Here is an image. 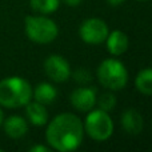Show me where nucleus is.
Wrapping results in <instances>:
<instances>
[{
  "label": "nucleus",
  "instance_id": "f257e3e1",
  "mask_svg": "<svg viewBox=\"0 0 152 152\" xmlns=\"http://www.w3.org/2000/svg\"><path fill=\"white\" fill-rule=\"evenodd\" d=\"M84 127L74 113L64 112L50 121L45 131V139L51 148L60 152L74 151L83 142Z\"/></svg>",
  "mask_w": 152,
  "mask_h": 152
},
{
  "label": "nucleus",
  "instance_id": "f03ea898",
  "mask_svg": "<svg viewBox=\"0 0 152 152\" xmlns=\"http://www.w3.org/2000/svg\"><path fill=\"white\" fill-rule=\"evenodd\" d=\"M32 99V87L20 76L0 80V105L5 108L24 107Z\"/></svg>",
  "mask_w": 152,
  "mask_h": 152
},
{
  "label": "nucleus",
  "instance_id": "7ed1b4c3",
  "mask_svg": "<svg viewBox=\"0 0 152 152\" xmlns=\"http://www.w3.org/2000/svg\"><path fill=\"white\" fill-rule=\"evenodd\" d=\"M97 79L104 88L111 91L123 89L128 83V71L118 59H105L97 67Z\"/></svg>",
  "mask_w": 152,
  "mask_h": 152
},
{
  "label": "nucleus",
  "instance_id": "20e7f679",
  "mask_svg": "<svg viewBox=\"0 0 152 152\" xmlns=\"http://www.w3.org/2000/svg\"><path fill=\"white\" fill-rule=\"evenodd\" d=\"M24 31L29 40L37 44H48L58 37L59 28L52 19L47 16H27Z\"/></svg>",
  "mask_w": 152,
  "mask_h": 152
},
{
  "label": "nucleus",
  "instance_id": "39448f33",
  "mask_svg": "<svg viewBox=\"0 0 152 152\" xmlns=\"http://www.w3.org/2000/svg\"><path fill=\"white\" fill-rule=\"evenodd\" d=\"M83 127L87 135L96 142H105L113 134V121L110 113L100 108L88 111Z\"/></svg>",
  "mask_w": 152,
  "mask_h": 152
},
{
  "label": "nucleus",
  "instance_id": "423d86ee",
  "mask_svg": "<svg viewBox=\"0 0 152 152\" xmlns=\"http://www.w3.org/2000/svg\"><path fill=\"white\" fill-rule=\"evenodd\" d=\"M108 34H110V29L105 21L97 18H89L84 20L79 28V35L81 40L87 44H100L105 42Z\"/></svg>",
  "mask_w": 152,
  "mask_h": 152
},
{
  "label": "nucleus",
  "instance_id": "0eeeda50",
  "mask_svg": "<svg viewBox=\"0 0 152 152\" xmlns=\"http://www.w3.org/2000/svg\"><path fill=\"white\" fill-rule=\"evenodd\" d=\"M44 71L51 80L63 83L71 75L69 63L60 55H51L44 60Z\"/></svg>",
  "mask_w": 152,
  "mask_h": 152
},
{
  "label": "nucleus",
  "instance_id": "6e6552de",
  "mask_svg": "<svg viewBox=\"0 0 152 152\" xmlns=\"http://www.w3.org/2000/svg\"><path fill=\"white\" fill-rule=\"evenodd\" d=\"M96 88L95 87H79L71 94V104L80 112H88L96 104Z\"/></svg>",
  "mask_w": 152,
  "mask_h": 152
},
{
  "label": "nucleus",
  "instance_id": "1a4fd4ad",
  "mask_svg": "<svg viewBox=\"0 0 152 152\" xmlns=\"http://www.w3.org/2000/svg\"><path fill=\"white\" fill-rule=\"evenodd\" d=\"M144 120L140 112L135 108H128L121 113V127L129 135H139L143 131Z\"/></svg>",
  "mask_w": 152,
  "mask_h": 152
},
{
  "label": "nucleus",
  "instance_id": "9d476101",
  "mask_svg": "<svg viewBox=\"0 0 152 152\" xmlns=\"http://www.w3.org/2000/svg\"><path fill=\"white\" fill-rule=\"evenodd\" d=\"M3 127H4L5 135L10 136L11 139H20L28 131L27 120L19 115H12L3 120Z\"/></svg>",
  "mask_w": 152,
  "mask_h": 152
},
{
  "label": "nucleus",
  "instance_id": "9b49d317",
  "mask_svg": "<svg viewBox=\"0 0 152 152\" xmlns=\"http://www.w3.org/2000/svg\"><path fill=\"white\" fill-rule=\"evenodd\" d=\"M105 40H107L108 52L113 56L123 55L128 48V37L123 31H119V29L110 32Z\"/></svg>",
  "mask_w": 152,
  "mask_h": 152
},
{
  "label": "nucleus",
  "instance_id": "f8f14e48",
  "mask_svg": "<svg viewBox=\"0 0 152 152\" xmlns=\"http://www.w3.org/2000/svg\"><path fill=\"white\" fill-rule=\"evenodd\" d=\"M24 107H26L27 118L34 126L42 127L48 123V111L45 110L44 104L37 102H29Z\"/></svg>",
  "mask_w": 152,
  "mask_h": 152
},
{
  "label": "nucleus",
  "instance_id": "ddd939ff",
  "mask_svg": "<svg viewBox=\"0 0 152 152\" xmlns=\"http://www.w3.org/2000/svg\"><path fill=\"white\" fill-rule=\"evenodd\" d=\"M32 96H34L35 102L42 103V104L47 105L55 102L56 96H58V91L56 88L50 83H40L35 87L32 91Z\"/></svg>",
  "mask_w": 152,
  "mask_h": 152
},
{
  "label": "nucleus",
  "instance_id": "4468645a",
  "mask_svg": "<svg viewBox=\"0 0 152 152\" xmlns=\"http://www.w3.org/2000/svg\"><path fill=\"white\" fill-rule=\"evenodd\" d=\"M135 86L143 95H152V68H144L136 75Z\"/></svg>",
  "mask_w": 152,
  "mask_h": 152
},
{
  "label": "nucleus",
  "instance_id": "2eb2a0df",
  "mask_svg": "<svg viewBox=\"0 0 152 152\" xmlns=\"http://www.w3.org/2000/svg\"><path fill=\"white\" fill-rule=\"evenodd\" d=\"M31 8L37 13H53L60 5V0H29Z\"/></svg>",
  "mask_w": 152,
  "mask_h": 152
},
{
  "label": "nucleus",
  "instance_id": "dca6fc26",
  "mask_svg": "<svg viewBox=\"0 0 152 152\" xmlns=\"http://www.w3.org/2000/svg\"><path fill=\"white\" fill-rule=\"evenodd\" d=\"M96 103L100 110L105 111V112H110L116 105V97L111 92H105V94H102L100 97H96Z\"/></svg>",
  "mask_w": 152,
  "mask_h": 152
},
{
  "label": "nucleus",
  "instance_id": "f3484780",
  "mask_svg": "<svg viewBox=\"0 0 152 152\" xmlns=\"http://www.w3.org/2000/svg\"><path fill=\"white\" fill-rule=\"evenodd\" d=\"M74 79H75V81H77V83H80V84H87L91 81L92 77H91V74H89L87 69L80 68V69H77V71H75Z\"/></svg>",
  "mask_w": 152,
  "mask_h": 152
},
{
  "label": "nucleus",
  "instance_id": "a211bd4d",
  "mask_svg": "<svg viewBox=\"0 0 152 152\" xmlns=\"http://www.w3.org/2000/svg\"><path fill=\"white\" fill-rule=\"evenodd\" d=\"M29 151L31 152H50V148L45 147V145H35Z\"/></svg>",
  "mask_w": 152,
  "mask_h": 152
},
{
  "label": "nucleus",
  "instance_id": "6ab92c4d",
  "mask_svg": "<svg viewBox=\"0 0 152 152\" xmlns=\"http://www.w3.org/2000/svg\"><path fill=\"white\" fill-rule=\"evenodd\" d=\"M63 1L66 3L67 5H69V7H77V5L81 4L83 0H63Z\"/></svg>",
  "mask_w": 152,
  "mask_h": 152
},
{
  "label": "nucleus",
  "instance_id": "aec40b11",
  "mask_svg": "<svg viewBox=\"0 0 152 152\" xmlns=\"http://www.w3.org/2000/svg\"><path fill=\"white\" fill-rule=\"evenodd\" d=\"M105 1H107L108 4L111 5V7H118V5L123 4L124 0H105Z\"/></svg>",
  "mask_w": 152,
  "mask_h": 152
},
{
  "label": "nucleus",
  "instance_id": "412c9836",
  "mask_svg": "<svg viewBox=\"0 0 152 152\" xmlns=\"http://www.w3.org/2000/svg\"><path fill=\"white\" fill-rule=\"evenodd\" d=\"M3 120H4V113H3V110L0 108V126L3 124Z\"/></svg>",
  "mask_w": 152,
  "mask_h": 152
},
{
  "label": "nucleus",
  "instance_id": "4be33fe9",
  "mask_svg": "<svg viewBox=\"0 0 152 152\" xmlns=\"http://www.w3.org/2000/svg\"><path fill=\"white\" fill-rule=\"evenodd\" d=\"M1 151H3V148H0V152H1Z\"/></svg>",
  "mask_w": 152,
  "mask_h": 152
},
{
  "label": "nucleus",
  "instance_id": "5701e85b",
  "mask_svg": "<svg viewBox=\"0 0 152 152\" xmlns=\"http://www.w3.org/2000/svg\"><path fill=\"white\" fill-rule=\"evenodd\" d=\"M139 1H144V0H139Z\"/></svg>",
  "mask_w": 152,
  "mask_h": 152
}]
</instances>
